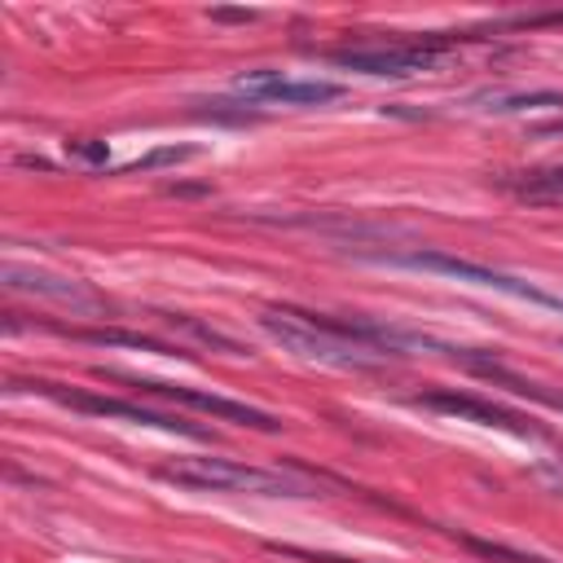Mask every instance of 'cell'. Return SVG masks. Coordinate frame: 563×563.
<instances>
[{"instance_id": "1", "label": "cell", "mask_w": 563, "mask_h": 563, "mask_svg": "<svg viewBox=\"0 0 563 563\" xmlns=\"http://www.w3.org/2000/svg\"><path fill=\"white\" fill-rule=\"evenodd\" d=\"M158 479L194 488V493H255V497H312L317 488L286 475V471H264L246 466L233 457H176L158 466Z\"/></svg>"}, {"instance_id": "2", "label": "cell", "mask_w": 563, "mask_h": 563, "mask_svg": "<svg viewBox=\"0 0 563 563\" xmlns=\"http://www.w3.org/2000/svg\"><path fill=\"white\" fill-rule=\"evenodd\" d=\"M260 330L282 343V352L299 356V361H317V365H334V369H378L387 356L361 343H347L321 325H312L299 308H268L260 312Z\"/></svg>"}, {"instance_id": "3", "label": "cell", "mask_w": 563, "mask_h": 563, "mask_svg": "<svg viewBox=\"0 0 563 563\" xmlns=\"http://www.w3.org/2000/svg\"><path fill=\"white\" fill-rule=\"evenodd\" d=\"M374 264H396V268H422V273H440V277H453V282H466V286H484V290H501L510 299H523V303H537V308H550V312H563V295H550L523 277H510L501 268H488V264H475V260H462V255H449V251H396V255H369Z\"/></svg>"}, {"instance_id": "4", "label": "cell", "mask_w": 563, "mask_h": 563, "mask_svg": "<svg viewBox=\"0 0 563 563\" xmlns=\"http://www.w3.org/2000/svg\"><path fill=\"white\" fill-rule=\"evenodd\" d=\"M31 391L66 405V409H79V413H92V418H119V422H136V427H158L167 435H185V440H211L207 427L198 422H185L176 413H158V409H145V405H132V400H119V396H97V391H66L62 383H31Z\"/></svg>"}, {"instance_id": "5", "label": "cell", "mask_w": 563, "mask_h": 563, "mask_svg": "<svg viewBox=\"0 0 563 563\" xmlns=\"http://www.w3.org/2000/svg\"><path fill=\"white\" fill-rule=\"evenodd\" d=\"M449 40H422V44H374V48H334L330 62L343 70H361L374 79H409L427 75L444 62Z\"/></svg>"}, {"instance_id": "6", "label": "cell", "mask_w": 563, "mask_h": 563, "mask_svg": "<svg viewBox=\"0 0 563 563\" xmlns=\"http://www.w3.org/2000/svg\"><path fill=\"white\" fill-rule=\"evenodd\" d=\"M110 378L119 383H132L150 396H163V400H176V405H189L198 413H211L220 422H238V427H251V431H282V418L268 413V409H255V405H242V400H229V396H216V391H198L189 383H163V378H141V374H123V369H110Z\"/></svg>"}, {"instance_id": "7", "label": "cell", "mask_w": 563, "mask_h": 563, "mask_svg": "<svg viewBox=\"0 0 563 563\" xmlns=\"http://www.w3.org/2000/svg\"><path fill=\"white\" fill-rule=\"evenodd\" d=\"M409 405L431 409V413H444V418H457V422H475V427L510 431V435H519V440H545V431H541L532 418H523V413H515V409H506V405H497V400H484V396H475V391H449V387H435V391L413 396Z\"/></svg>"}, {"instance_id": "8", "label": "cell", "mask_w": 563, "mask_h": 563, "mask_svg": "<svg viewBox=\"0 0 563 563\" xmlns=\"http://www.w3.org/2000/svg\"><path fill=\"white\" fill-rule=\"evenodd\" d=\"M0 282H4L9 290H22V295H40V299L66 303V308H75V312H101V308H106V299H101L92 286H84L79 277L44 273V268H31V264H13V260H4V268H0Z\"/></svg>"}, {"instance_id": "9", "label": "cell", "mask_w": 563, "mask_h": 563, "mask_svg": "<svg viewBox=\"0 0 563 563\" xmlns=\"http://www.w3.org/2000/svg\"><path fill=\"white\" fill-rule=\"evenodd\" d=\"M453 361H462V365L475 369L479 378H493V383L510 387L515 396H532V400H541V405H550V409H563V396H559V391H545L541 383H532V378H523V374H515V369H506V365H497V361H488V356H479V352H471V347H453Z\"/></svg>"}, {"instance_id": "10", "label": "cell", "mask_w": 563, "mask_h": 563, "mask_svg": "<svg viewBox=\"0 0 563 563\" xmlns=\"http://www.w3.org/2000/svg\"><path fill=\"white\" fill-rule=\"evenodd\" d=\"M48 330L70 334V339H84V343H106V347H136V352H158V356H185L180 347H172V343H163V339H154V334H141V330H114V325H106V330H70V325H48Z\"/></svg>"}, {"instance_id": "11", "label": "cell", "mask_w": 563, "mask_h": 563, "mask_svg": "<svg viewBox=\"0 0 563 563\" xmlns=\"http://www.w3.org/2000/svg\"><path fill=\"white\" fill-rule=\"evenodd\" d=\"M343 88L330 79H277L273 88H264L255 101H282V106H325L339 101Z\"/></svg>"}, {"instance_id": "12", "label": "cell", "mask_w": 563, "mask_h": 563, "mask_svg": "<svg viewBox=\"0 0 563 563\" xmlns=\"http://www.w3.org/2000/svg\"><path fill=\"white\" fill-rule=\"evenodd\" d=\"M457 541H462L466 550H475L479 559H493V563H550V559H541V554H523V550H510V545H501V541H484V537H466V532H457Z\"/></svg>"}, {"instance_id": "13", "label": "cell", "mask_w": 563, "mask_h": 563, "mask_svg": "<svg viewBox=\"0 0 563 563\" xmlns=\"http://www.w3.org/2000/svg\"><path fill=\"white\" fill-rule=\"evenodd\" d=\"M185 158H198V145H158V150L132 158L123 172H154V167H172V163H185Z\"/></svg>"}, {"instance_id": "14", "label": "cell", "mask_w": 563, "mask_h": 563, "mask_svg": "<svg viewBox=\"0 0 563 563\" xmlns=\"http://www.w3.org/2000/svg\"><path fill=\"white\" fill-rule=\"evenodd\" d=\"M66 150H70L75 158H84V163H106V158H110L106 141H88V136H79V141H66Z\"/></svg>"}, {"instance_id": "15", "label": "cell", "mask_w": 563, "mask_h": 563, "mask_svg": "<svg viewBox=\"0 0 563 563\" xmlns=\"http://www.w3.org/2000/svg\"><path fill=\"white\" fill-rule=\"evenodd\" d=\"M211 18H216V22H251L255 13H251V9H211Z\"/></svg>"}, {"instance_id": "16", "label": "cell", "mask_w": 563, "mask_h": 563, "mask_svg": "<svg viewBox=\"0 0 563 563\" xmlns=\"http://www.w3.org/2000/svg\"><path fill=\"white\" fill-rule=\"evenodd\" d=\"M532 132H537V136H563V119H554V123H537Z\"/></svg>"}]
</instances>
